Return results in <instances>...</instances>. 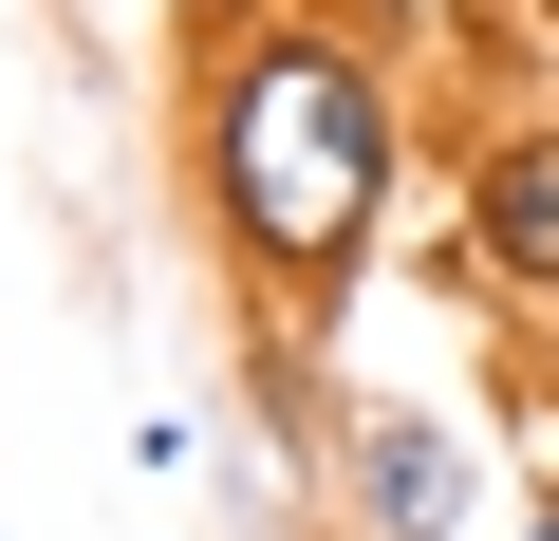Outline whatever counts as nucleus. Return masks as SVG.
I'll return each instance as SVG.
<instances>
[{
    "label": "nucleus",
    "instance_id": "7ed1b4c3",
    "mask_svg": "<svg viewBox=\"0 0 559 541\" xmlns=\"http://www.w3.org/2000/svg\"><path fill=\"white\" fill-rule=\"evenodd\" d=\"M448 261H466V299L559 318V94H503L448 150Z\"/></svg>",
    "mask_w": 559,
    "mask_h": 541
},
{
    "label": "nucleus",
    "instance_id": "423d86ee",
    "mask_svg": "<svg viewBox=\"0 0 559 541\" xmlns=\"http://www.w3.org/2000/svg\"><path fill=\"white\" fill-rule=\"evenodd\" d=\"M224 20H261V0H168V38H224Z\"/></svg>",
    "mask_w": 559,
    "mask_h": 541
},
{
    "label": "nucleus",
    "instance_id": "f03ea898",
    "mask_svg": "<svg viewBox=\"0 0 559 541\" xmlns=\"http://www.w3.org/2000/svg\"><path fill=\"white\" fill-rule=\"evenodd\" d=\"M503 485H522V467H485V430H466L448 392H336V430H318L336 541H485Z\"/></svg>",
    "mask_w": 559,
    "mask_h": 541
},
{
    "label": "nucleus",
    "instance_id": "20e7f679",
    "mask_svg": "<svg viewBox=\"0 0 559 541\" xmlns=\"http://www.w3.org/2000/svg\"><path fill=\"white\" fill-rule=\"evenodd\" d=\"M336 20H355V38H392V57H429V38L466 20V0H336Z\"/></svg>",
    "mask_w": 559,
    "mask_h": 541
},
{
    "label": "nucleus",
    "instance_id": "f257e3e1",
    "mask_svg": "<svg viewBox=\"0 0 559 541\" xmlns=\"http://www.w3.org/2000/svg\"><path fill=\"white\" fill-rule=\"evenodd\" d=\"M168 168H187V224L205 261L261 299V318H299L336 337V299L373 281V243L411 205V57L355 38L336 0H261V20L187 38L168 75Z\"/></svg>",
    "mask_w": 559,
    "mask_h": 541
},
{
    "label": "nucleus",
    "instance_id": "39448f33",
    "mask_svg": "<svg viewBox=\"0 0 559 541\" xmlns=\"http://www.w3.org/2000/svg\"><path fill=\"white\" fill-rule=\"evenodd\" d=\"M503 541H559V467H522V485H503Z\"/></svg>",
    "mask_w": 559,
    "mask_h": 541
}]
</instances>
